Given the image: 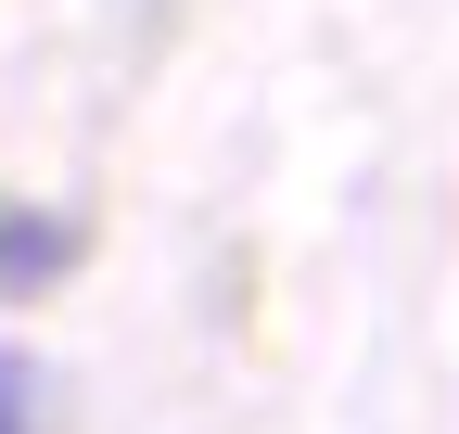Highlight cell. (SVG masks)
Instances as JSON below:
<instances>
[{
    "label": "cell",
    "mask_w": 459,
    "mask_h": 434,
    "mask_svg": "<svg viewBox=\"0 0 459 434\" xmlns=\"http://www.w3.org/2000/svg\"><path fill=\"white\" fill-rule=\"evenodd\" d=\"M77 256H90V230L65 204H13L0 192V307H39L51 282H77Z\"/></svg>",
    "instance_id": "cell-1"
},
{
    "label": "cell",
    "mask_w": 459,
    "mask_h": 434,
    "mask_svg": "<svg viewBox=\"0 0 459 434\" xmlns=\"http://www.w3.org/2000/svg\"><path fill=\"white\" fill-rule=\"evenodd\" d=\"M0 434H39V384H26V358H0Z\"/></svg>",
    "instance_id": "cell-2"
}]
</instances>
